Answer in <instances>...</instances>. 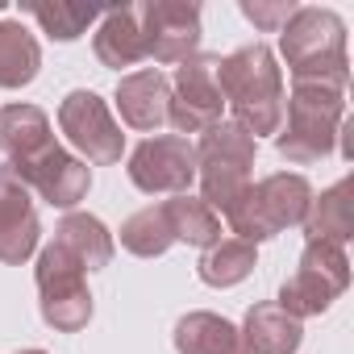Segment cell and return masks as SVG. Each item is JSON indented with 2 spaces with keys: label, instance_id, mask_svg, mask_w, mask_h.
<instances>
[{
  "label": "cell",
  "instance_id": "obj_25",
  "mask_svg": "<svg viewBox=\"0 0 354 354\" xmlns=\"http://www.w3.org/2000/svg\"><path fill=\"white\" fill-rule=\"evenodd\" d=\"M50 38L59 42H75L92 21H96V9L92 5H71V0H55V5H30L26 9Z\"/></svg>",
  "mask_w": 354,
  "mask_h": 354
},
{
  "label": "cell",
  "instance_id": "obj_17",
  "mask_svg": "<svg viewBox=\"0 0 354 354\" xmlns=\"http://www.w3.org/2000/svg\"><path fill=\"white\" fill-rule=\"evenodd\" d=\"M175 350L180 354H250L242 329L217 313H188L175 325Z\"/></svg>",
  "mask_w": 354,
  "mask_h": 354
},
{
  "label": "cell",
  "instance_id": "obj_12",
  "mask_svg": "<svg viewBox=\"0 0 354 354\" xmlns=\"http://www.w3.org/2000/svg\"><path fill=\"white\" fill-rule=\"evenodd\" d=\"M59 142L50 133V121L34 104H9L0 109V154H5V180H17L26 167H34L42 154H50Z\"/></svg>",
  "mask_w": 354,
  "mask_h": 354
},
{
  "label": "cell",
  "instance_id": "obj_7",
  "mask_svg": "<svg viewBox=\"0 0 354 354\" xmlns=\"http://www.w3.org/2000/svg\"><path fill=\"white\" fill-rule=\"evenodd\" d=\"M38 296H42V321L50 329L75 333L92 317V296H88V283H84V267L59 242H50L38 254Z\"/></svg>",
  "mask_w": 354,
  "mask_h": 354
},
{
  "label": "cell",
  "instance_id": "obj_27",
  "mask_svg": "<svg viewBox=\"0 0 354 354\" xmlns=\"http://www.w3.org/2000/svg\"><path fill=\"white\" fill-rule=\"evenodd\" d=\"M21 354H46V350H21Z\"/></svg>",
  "mask_w": 354,
  "mask_h": 354
},
{
  "label": "cell",
  "instance_id": "obj_20",
  "mask_svg": "<svg viewBox=\"0 0 354 354\" xmlns=\"http://www.w3.org/2000/svg\"><path fill=\"white\" fill-rule=\"evenodd\" d=\"M55 242L84 267V271H96V267H109L113 263V234L88 217V213H67L55 230Z\"/></svg>",
  "mask_w": 354,
  "mask_h": 354
},
{
  "label": "cell",
  "instance_id": "obj_8",
  "mask_svg": "<svg viewBox=\"0 0 354 354\" xmlns=\"http://www.w3.org/2000/svg\"><path fill=\"white\" fill-rule=\"evenodd\" d=\"M217 55H192L175 71L167 121L180 133H209L221 121V88H217Z\"/></svg>",
  "mask_w": 354,
  "mask_h": 354
},
{
  "label": "cell",
  "instance_id": "obj_11",
  "mask_svg": "<svg viewBox=\"0 0 354 354\" xmlns=\"http://www.w3.org/2000/svg\"><path fill=\"white\" fill-rule=\"evenodd\" d=\"M138 26L154 63H184L201 46V9L184 0H150L138 9Z\"/></svg>",
  "mask_w": 354,
  "mask_h": 354
},
{
  "label": "cell",
  "instance_id": "obj_16",
  "mask_svg": "<svg viewBox=\"0 0 354 354\" xmlns=\"http://www.w3.org/2000/svg\"><path fill=\"white\" fill-rule=\"evenodd\" d=\"M300 225H304L308 242L346 246L354 238V180H342L329 192L313 196V205H308V213H304Z\"/></svg>",
  "mask_w": 354,
  "mask_h": 354
},
{
  "label": "cell",
  "instance_id": "obj_3",
  "mask_svg": "<svg viewBox=\"0 0 354 354\" xmlns=\"http://www.w3.org/2000/svg\"><path fill=\"white\" fill-rule=\"evenodd\" d=\"M288 104V125H279V154L288 162H321L333 142L342 138V121H346V96L342 88L329 84H296Z\"/></svg>",
  "mask_w": 354,
  "mask_h": 354
},
{
  "label": "cell",
  "instance_id": "obj_15",
  "mask_svg": "<svg viewBox=\"0 0 354 354\" xmlns=\"http://www.w3.org/2000/svg\"><path fill=\"white\" fill-rule=\"evenodd\" d=\"M167 104H171V84L162 71H133L117 84L121 121L133 129H158L167 121Z\"/></svg>",
  "mask_w": 354,
  "mask_h": 354
},
{
  "label": "cell",
  "instance_id": "obj_14",
  "mask_svg": "<svg viewBox=\"0 0 354 354\" xmlns=\"http://www.w3.org/2000/svg\"><path fill=\"white\" fill-rule=\"evenodd\" d=\"M38 217L21 184L0 175V263H26L38 250Z\"/></svg>",
  "mask_w": 354,
  "mask_h": 354
},
{
  "label": "cell",
  "instance_id": "obj_1",
  "mask_svg": "<svg viewBox=\"0 0 354 354\" xmlns=\"http://www.w3.org/2000/svg\"><path fill=\"white\" fill-rule=\"evenodd\" d=\"M217 88L221 100L234 109V125L250 138L279 133L283 125V71L275 67V55L254 42L217 63Z\"/></svg>",
  "mask_w": 354,
  "mask_h": 354
},
{
  "label": "cell",
  "instance_id": "obj_21",
  "mask_svg": "<svg viewBox=\"0 0 354 354\" xmlns=\"http://www.w3.org/2000/svg\"><path fill=\"white\" fill-rule=\"evenodd\" d=\"M167 213V225H171V238L175 242H188V246H217L221 242V217L201 201V196H175L162 205Z\"/></svg>",
  "mask_w": 354,
  "mask_h": 354
},
{
  "label": "cell",
  "instance_id": "obj_6",
  "mask_svg": "<svg viewBox=\"0 0 354 354\" xmlns=\"http://www.w3.org/2000/svg\"><path fill=\"white\" fill-rule=\"evenodd\" d=\"M350 283V259L333 242H308L300 254L296 275L279 288V308L292 313L296 321L321 317Z\"/></svg>",
  "mask_w": 354,
  "mask_h": 354
},
{
  "label": "cell",
  "instance_id": "obj_19",
  "mask_svg": "<svg viewBox=\"0 0 354 354\" xmlns=\"http://www.w3.org/2000/svg\"><path fill=\"white\" fill-rule=\"evenodd\" d=\"M96 59H100L104 67H117V71L146 59L138 9H113V13L100 17V30H96Z\"/></svg>",
  "mask_w": 354,
  "mask_h": 354
},
{
  "label": "cell",
  "instance_id": "obj_26",
  "mask_svg": "<svg viewBox=\"0 0 354 354\" xmlns=\"http://www.w3.org/2000/svg\"><path fill=\"white\" fill-rule=\"evenodd\" d=\"M296 9H300V5H292V0H242V13H246L259 30H267V34L283 30V26L296 17Z\"/></svg>",
  "mask_w": 354,
  "mask_h": 354
},
{
  "label": "cell",
  "instance_id": "obj_23",
  "mask_svg": "<svg viewBox=\"0 0 354 354\" xmlns=\"http://www.w3.org/2000/svg\"><path fill=\"white\" fill-rule=\"evenodd\" d=\"M250 271H254V246H246V242H238V238H221V242L209 246L205 259H201V279H205L209 288H234V283H242Z\"/></svg>",
  "mask_w": 354,
  "mask_h": 354
},
{
  "label": "cell",
  "instance_id": "obj_13",
  "mask_svg": "<svg viewBox=\"0 0 354 354\" xmlns=\"http://www.w3.org/2000/svg\"><path fill=\"white\" fill-rule=\"evenodd\" d=\"M13 184L34 188V192H38L46 205H55V209H71V205H80V201L88 196L92 171H88L75 154H67L63 146H55V150L42 154L34 167H26Z\"/></svg>",
  "mask_w": 354,
  "mask_h": 354
},
{
  "label": "cell",
  "instance_id": "obj_2",
  "mask_svg": "<svg viewBox=\"0 0 354 354\" xmlns=\"http://www.w3.org/2000/svg\"><path fill=\"white\" fill-rule=\"evenodd\" d=\"M283 59L296 84H329L346 88L350 59H346V26L329 9H296L283 26Z\"/></svg>",
  "mask_w": 354,
  "mask_h": 354
},
{
  "label": "cell",
  "instance_id": "obj_9",
  "mask_svg": "<svg viewBox=\"0 0 354 354\" xmlns=\"http://www.w3.org/2000/svg\"><path fill=\"white\" fill-rule=\"evenodd\" d=\"M129 180L133 188H142L146 196H184L196 180V146L180 133H162V138H146L133 154H129Z\"/></svg>",
  "mask_w": 354,
  "mask_h": 354
},
{
  "label": "cell",
  "instance_id": "obj_5",
  "mask_svg": "<svg viewBox=\"0 0 354 354\" xmlns=\"http://www.w3.org/2000/svg\"><path fill=\"white\" fill-rule=\"evenodd\" d=\"M250 167H254V138L234 121H217L209 133H201L196 146L201 201L225 217L250 188Z\"/></svg>",
  "mask_w": 354,
  "mask_h": 354
},
{
  "label": "cell",
  "instance_id": "obj_18",
  "mask_svg": "<svg viewBox=\"0 0 354 354\" xmlns=\"http://www.w3.org/2000/svg\"><path fill=\"white\" fill-rule=\"evenodd\" d=\"M242 337L250 346V354H296L300 350V321L292 313H283L279 304H254L246 313V325H242Z\"/></svg>",
  "mask_w": 354,
  "mask_h": 354
},
{
  "label": "cell",
  "instance_id": "obj_24",
  "mask_svg": "<svg viewBox=\"0 0 354 354\" xmlns=\"http://www.w3.org/2000/svg\"><path fill=\"white\" fill-rule=\"evenodd\" d=\"M171 242L175 238H171V225H167L162 205L158 209H142V213H133L121 225V246L129 254H138V259H158V254L171 250Z\"/></svg>",
  "mask_w": 354,
  "mask_h": 354
},
{
  "label": "cell",
  "instance_id": "obj_4",
  "mask_svg": "<svg viewBox=\"0 0 354 354\" xmlns=\"http://www.w3.org/2000/svg\"><path fill=\"white\" fill-rule=\"evenodd\" d=\"M308 205H313L308 180H304V175L279 171V175H267V180L250 184V188L242 192V201L225 213V221H230V230L238 234V242L254 246V242L275 238V234L288 230V225H300L304 213H308Z\"/></svg>",
  "mask_w": 354,
  "mask_h": 354
},
{
  "label": "cell",
  "instance_id": "obj_10",
  "mask_svg": "<svg viewBox=\"0 0 354 354\" xmlns=\"http://www.w3.org/2000/svg\"><path fill=\"white\" fill-rule=\"evenodd\" d=\"M59 125H63L67 142L88 154V162L109 167V162H117L121 150H125V133H121V125L113 121L109 104H104L96 92H84V88L71 92V96L59 104Z\"/></svg>",
  "mask_w": 354,
  "mask_h": 354
},
{
  "label": "cell",
  "instance_id": "obj_22",
  "mask_svg": "<svg viewBox=\"0 0 354 354\" xmlns=\"http://www.w3.org/2000/svg\"><path fill=\"white\" fill-rule=\"evenodd\" d=\"M42 67V50L21 21H0V88H26Z\"/></svg>",
  "mask_w": 354,
  "mask_h": 354
}]
</instances>
